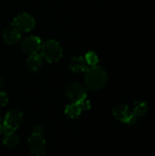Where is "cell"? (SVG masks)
Returning <instances> with one entry per match:
<instances>
[{
    "instance_id": "1",
    "label": "cell",
    "mask_w": 155,
    "mask_h": 156,
    "mask_svg": "<svg viewBox=\"0 0 155 156\" xmlns=\"http://www.w3.org/2000/svg\"><path fill=\"white\" fill-rule=\"evenodd\" d=\"M84 81L87 86L91 90H99L105 87L108 82V74L106 70L100 66L89 67L85 71Z\"/></svg>"
},
{
    "instance_id": "2",
    "label": "cell",
    "mask_w": 155,
    "mask_h": 156,
    "mask_svg": "<svg viewBox=\"0 0 155 156\" xmlns=\"http://www.w3.org/2000/svg\"><path fill=\"white\" fill-rule=\"evenodd\" d=\"M27 145L32 154L40 156L45 154L47 144L43 137V128L40 125L35 126L31 135L27 140Z\"/></svg>"
},
{
    "instance_id": "3",
    "label": "cell",
    "mask_w": 155,
    "mask_h": 156,
    "mask_svg": "<svg viewBox=\"0 0 155 156\" xmlns=\"http://www.w3.org/2000/svg\"><path fill=\"white\" fill-rule=\"evenodd\" d=\"M40 51L41 57L49 63L58 61L63 55V50L60 44L53 39L47 40L44 44H42Z\"/></svg>"
},
{
    "instance_id": "4",
    "label": "cell",
    "mask_w": 155,
    "mask_h": 156,
    "mask_svg": "<svg viewBox=\"0 0 155 156\" xmlns=\"http://www.w3.org/2000/svg\"><path fill=\"white\" fill-rule=\"evenodd\" d=\"M12 26L20 32H29L35 27L36 21L31 15L27 13H21L14 18Z\"/></svg>"
},
{
    "instance_id": "5",
    "label": "cell",
    "mask_w": 155,
    "mask_h": 156,
    "mask_svg": "<svg viewBox=\"0 0 155 156\" xmlns=\"http://www.w3.org/2000/svg\"><path fill=\"white\" fill-rule=\"evenodd\" d=\"M114 117L126 124H134L137 121V117L130 111V108L126 104H118L112 109Z\"/></svg>"
},
{
    "instance_id": "6",
    "label": "cell",
    "mask_w": 155,
    "mask_h": 156,
    "mask_svg": "<svg viewBox=\"0 0 155 156\" xmlns=\"http://www.w3.org/2000/svg\"><path fill=\"white\" fill-rule=\"evenodd\" d=\"M24 119L23 112L19 110H10L5 116L3 124L12 132L16 131L22 124Z\"/></svg>"
},
{
    "instance_id": "7",
    "label": "cell",
    "mask_w": 155,
    "mask_h": 156,
    "mask_svg": "<svg viewBox=\"0 0 155 156\" xmlns=\"http://www.w3.org/2000/svg\"><path fill=\"white\" fill-rule=\"evenodd\" d=\"M66 96L71 102H79L87 98V91L84 86L78 82L69 83L66 88Z\"/></svg>"
},
{
    "instance_id": "8",
    "label": "cell",
    "mask_w": 155,
    "mask_h": 156,
    "mask_svg": "<svg viewBox=\"0 0 155 156\" xmlns=\"http://www.w3.org/2000/svg\"><path fill=\"white\" fill-rule=\"evenodd\" d=\"M41 46H42L41 39L36 36L26 37L21 42V48L23 52L29 56L33 54H37L40 50Z\"/></svg>"
},
{
    "instance_id": "9",
    "label": "cell",
    "mask_w": 155,
    "mask_h": 156,
    "mask_svg": "<svg viewBox=\"0 0 155 156\" xmlns=\"http://www.w3.org/2000/svg\"><path fill=\"white\" fill-rule=\"evenodd\" d=\"M3 37H4V40L7 44H10V45L16 44L20 40L21 32L19 30H17L15 27L10 26V27H7L4 29Z\"/></svg>"
},
{
    "instance_id": "10",
    "label": "cell",
    "mask_w": 155,
    "mask_h": 156,
    "mask_svg": "<svg viewBox=\"0 0 155 156\" xmlns=\"http://www.w3.org/2000/svg\"><path fill=\"white\" fill-rule=\"evenodd\" d=\"M69 69L74 72V73H79V72H85L87 69L89 68L84 57H75L71 58L69 64Z\"/></svg>"
},
{
    "instance_id": "11",
    "label": "cell",
    "mask_w": 155,
    "mask_h": 156,
    "mask_svg": "<svg viewBox=\"0 0 155 156\" xmlns=\"http://www.w3.org/2000/svg\"><path fill=\"white\" fill-rule=\"evenodd\" d=\"M27 67L28 69L33 71V72H37L40 69L42 64H43V58L41 57V55L37 54H33L30 55L28 59H27Z\"/></svg>"
},
{
    "instance_id": "12",
    "label": "cell",
    "mask_w": 155,
    "mask_h": 156,
    "mask_svg": "<svg viewBox=\"0 0 155 156\" xmlns=\"http://www.w3.org/2000/svg\"><path fill=\"white\" fill-rule=\"evenodd\" d=\"M82 109L79 102H71L65 108V114L71 119H78L82 112Z\"/></svg>"
},
{
    "instance_id": "13",
    "label": "cell",
    "mask_w": 155,
    "mask_h": 156,
    "mask_svg": "<svg viewBox=\"0 0 155 156\" xmlns=\"http://www.w3.org/2000/svg\"><path fill=\"white\" fill-rule=\"evenodd\" d=\"M148 112V104L144 101H137L133 104L132 113L138 118L143 117Z\"/></svg>"
},
{
    "instance_id": "14",
    "label": "cell",
    "mask_w": 155,
    "mask_h": 156,
    "mask_svg": "<svg viewBox=\"0 0 155 156\" xmlns=\"http://www.w3.org/2000/svg\"><path fill=\"white\" fill-rule=\"evenodd\" d=\"M3 144L6 147H15L19 144V137L14 132H8L7 133L4 134L3 137Z\"/></svg>"
},
{
    "instance_id": "15",
    "label": "cell",
    "mask_w": 155,
    "mask_h": 156,
    "mask_svg": "<svg viewBox=\"0 0 155 156\" xmlns=\"http://www.w3.org/2000/svg\"><path fill=\"white\" fill-rule=\"evenodd\" d=\"M84 58H85V60H86V62H87V64H88L89 67L97 66L98 63H99V57H98V55H97L95 52H93V51L88 52V53L85 55Z\"/></svg>"
},
{
    "instance_id": "16",
    "label": "cell",
    "mask_w": 155,
    "mask_h": 156,
    "mask_svg": "<svg viewBox=\"0 0 155 156\" xmlns=\"http://www.w3.org/2000/svg\"><path fill=\"white\" fill-rule=\"evenodd\" d=\"M8 102V97L5 92L0 90V107H4Z\"/></svg>"
},
{
    "instance_id": "17",
    "label": "cell",
    "mask_w": 155,
    "mask_h": 156,
    "mask_svg": "<svg viewBox=\"0 0 155 156\" xmlns=\"http://www.w3.org/2000/svg\"><path fill=\"white\" fill-rule=\"evenodd\" d=\"M79 105H80V107H81L82 111H88V110H90V101H88V100H87V98H86V99H84L83 101H79Z\"/></svg>"
},
{
    "instance_id": "18",
    "label": "cell",
    "mask_w": 155,
    "mask_h": 156,
    "mask_svg": "<svg viewBox=\"0 0 155 156\" xmlns=\"http://www.w3.org/2000/svg\"><path fill=\"white\" fill-rule=\"evenodd\" d=\"M4 84H5V80H4V78L0 75V89L4 86Z\"/></svg>"
},
{
    "instance_id": "19",
    "label": "cell",
    "mask_w": 155,
    "mask_h": 156,
    "mask_svg": "<svg viewBox=\"0 0 155 156\" xmlns=\"http://www.w3.org/2000/svg\"><path fill=\"white\" fill-rule=\"evenodd\" d=\"M0 123H1V120H0Z\"/></svg>"
}]
</instances>
